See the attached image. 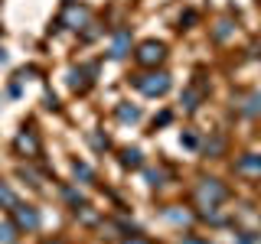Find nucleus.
<instances>
[{
  "instance_id": "1",
  "label": "nucleus",
  "mask_w": 261,
  "mask_h": 244,
  "mask_svg": "<svg viewBox=\"0 0 261 244\" xmlns=\"http://www.w3.org/2000/svg\"><path fill=\"white\" fill-rule=\"evenodd\" d=\"M134 88L147 98H163L170 92V75L163 69H147L141 75H134Z\"/></svg>"
},
{
  "instance_id": "2",
  "label": "nucleus",
  "mask_w": 261,
  "mask_h": 244,
  "mask_svg": "<svg viewBox=\"0 0 261 244\" xmlns=\"http://www.w3.org/2000/svg\"><path fill=\"white\" fill-rule=\"evenodd\" d=\"M228 199V189L219 179H212V176H206V179H199V186H196V202H199L202 208H216V205H222V202Z\"/></svg>"
},
{
  "instance_id": "3",
  "label": "nucleus",
  "mask_w": 261,
  "mask_h": 244,
  "mask_svg": "<svg viewBox=\"0 0 261 244\" xmlns=\"http://www.w3.org/2000/svg\"><path fill=\"white\" fill-rule=\"evenodd\" d=\"M134 62L141 65V69H160V65L167 62V46L157 43V39H144V43H137V49H134Z\"/></svg>"
},
{
  "instance_id": "4",
  "label": "nucleus",
  "mask_w": 261,
  "mask_h": 244,
  "mask_svg": "<svg viewBox=\"0 0 261 244\" xmlns=\"http://www.w3.org/2000/svg\"><path fill=\"white\" fill-rule=\"evenodd\" d=\"M10 218H13V228L16 231H36L39 228V211H36V205H16L13 211H10Z\"/></svg>"
},
{
  "instance_id": "5",
  "label": "nucleus",
  "mask_w": 261,
  "mask_h": 244,
  "mask_svg": "<svg viewBox=\"0 0 261 244\" xmlns=\"http://www.w3.org/2000/svg\"><path fill=\"white\" fill-rule=\"evenodd\" d=\"M13 150L20 153V157H39V150H43V146H39V137H36V130H27L23 127L20 134H16V140H13Z\"/></svg>"
},
{
  "instance_id": "6",
  "label": "nucleus",
  "mask_w": 261,
  "mask_h": 244,
  "mask_svg": "<svg viewBox=\"0 0 261 244\" xmlns=\"http://www.w3.org/2000/svg\"><path fill=\"white\" fill-rule=\"evenodd\" d=\"M235 173L248 176V179H261V153H245L235 160Z\"/></svg>"
},
{
  "instance_id": "7",
  "label": "nucleus",
  "mask_w": 261,
  "mask_h": 244,
  "mask_svg": "<svg viewBox=\"0 0 261 244\" xmlns=\"http://www.w3.org/2000/svg\"><path fill=\"white\" fill-rule=\"evenodd\" d=\"M92 20V13H88V7H79V4H69L62 13V23L72 29H85V23Z\"/></svg>"
},
{
  "instance_id": "8",
  "label": "nucleus",
  "mask_w": 261,
  "mask_h": 244,
  "mask_svg": "<svg viewBox=\"0 0 261 244\" xmlns=\"http://www.w3.org/2000/svg\"><path fill=\"white\" fill-rule=\"evenodd\" d=\"M130 52V33L127 29H118L111 39V59H124V55Z\"/></svg>"
},
{
  "instance_id": "9",
  "label": "nucleus",
  "mask_w": 261,
  "mask_h": 244,
  "mask_svg": "<svg viewBox=\"0 0 261 244\" xmlns=\"http://www.w3.org/2000/svg\"><path fill=\"white\" fill-rule=\"evenodd\" d=\"M16 205H20V199H16V192L10 189V182H4V179H0V208L13 211Z\"/></svg>"
},
{
  "instance_id": "10",
  "label": "nucleus",
  "mask_w": 261,
  "mask_h": 244,
  "mask_svg": "<svg viewBox=\"0 0 261 244\" xmlns=\"http://www.w3.org/2000/svg\"><path fill=\"white\" fill-rule=\"evenodd\" d=\"M121 163H124L127 169H141V150H124L121 153Z\"/></svg>"
},
{
  "instance_id": "11",
  "label": "nucleus",
  "mask_w": 261,
  "mask_h": 244,
  "mask_svg": "<svg viewBox=\"0 0 261 244\" xmlns=\"http://www.w3.org/2000/svg\"><path fill=\"white\" fill-rule=\"evenodd\" d=\"M118 117H121V120H137V117H141V111H137V108H127V104H121V108H118Z\"/></svg>"
},
{
  "instance_id": "12",
  "label": "nucleus",
  "mask_w": 261,
  "mask_h": 244,
  "mask_svg": "<svg viewBox=\"0 0 261 244\" xmlns=\"http://www.w3.org/2000/svg\"><path fill=\"white\" fill-rule=\"evenodd\" d=\"M72 169H75V176H82V179H92V176H95L92 166H88V163H79V160L72 163Z\"/></svg>"
},
{
  "instance_id": "13",
  "label": "nucleus",
  "mask_w": 261,
  "mask_h": 244,
  "mask_svg": "<svg viewBox=\"0 0 261 244\" xmlns=\"http://www.w3.org/2000/svg\"><path fill=\"white\" fill-rule=\"evenodd\" d=\"M242 111H245V114H258V111H261V95H251L248 104H245Z\"/></svg>"
},
{
  "instance_id": "14",
  "label": "nucleus",
  "mask_w": 261,
  "mask_h": 244,
  "mask_svg": "<svg viewBox=\"0 0 261 244\" xmlns=\"http://www.w3.org/2000/svg\"><path fill=\"white\" fill-rule=\"evenodd\" d=\"M167 218L170 222H176V225H183V222H190V215H186V211H176V205L167 211Z\"/></svg>"
},
{
  "instance_id": "15",
  "label": "nucleus",
  "mask_w": 261,
  "mask_h": 244,
  "mask_svg": "<svg viewBox=\"0 0 261 244\" xmlns=\"http://www.w3.org/2000/svg\"><path fill=\"white\" fill-rule=\"evenodd\" d=\"M13 231H16L13 225H4V228H0V244H13Z\"/></svg>"
},
{
  "instance_id": "16",
  "label": "nucleus",
  "mask_w": 261,
  "mask_h": 244,
  "mask_svg": "<svg viewBox=\"0 0 261 244\" xmlns=\"http://www.w3.org/2000/svg\"><path fill=\"white\" fill-rule=\"evenodd\" d=\"M124 244H153V241H147V238H141V234H130V238H124Z\"/></svg>"
},
{
  "instance_id": "17",
  "label": "nucleus",
  "mask_w": 261,
  "mask_h": 244,
  "mask_svg": "<svg viewBox=\"0 0 261 244\" xmlns=\"http://www.w3.org/2000/svg\"><path fill=\"white\" fill-rule=\"evenodd\" d=\"M228 36V23L222 20V23H219V29H216V39H225Z\"/></svg>"
},
{
  "instance_id": "18",
  "label": "nucleus",
  "mask_w": 261,
  "mask_h": 244,
  "mask_svg": "<svg viewBox=\"0 0 261 244\" xmlns=\"http://www.w3.org/2000/svg\"><path fill=\"white\" fill-rule=\"evenodd\" d=\"M183 244H209V241H199L196 234H183Z\"/></svg>"
},
{
  "instance_id": "19",
  "label": "nucleus",
  "mask_w": 261,
  "mask_h": 244,
  "mask_svg": "<svg viewBox=\"0 0 261 244\" xmlns=\"http://www.w3.org/2000/svg\"><path fill=\"white\" fill-rule=\"evenodd\" d=\"M49 244H69V241H49Z\"/></svg>"
}]
</instances>
